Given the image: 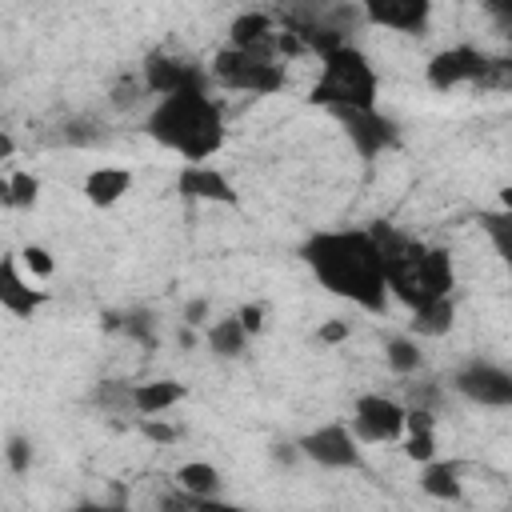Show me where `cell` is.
Wrapping results in <instances>:
<instances>
[{
  "label": "cell",
  "instance_id": "cell-1",
  "mask_svg": "<svg viewBox=\"0 0 512 512\" xmlns=\"http://www.w3.org/2000/svg\"><path fill=\"white\" fill-rule=\"evenodd\" d=\"M300 264L312 272V280L336 296L356 304L360 312L380 316L388 308V276H384V252L372 228H320L308 232L296 248Z\"/></svg>",
  "mask_w": 512,
  "mask_h": 512
},
{
  "label": "cell",
  "instance_id": "cell-2",
  "mask_svg": "<svg viewBox=\"0 0 512 512\" xmlns=\"http://www.w3.org/2000/svg\"><path fill=\"white\" fill-rule=\"evenodd\" d=\"M144 132L152 144L180 156L184 164H204L220 156L228 144L224 104L212 96V88H184L172 96H156L144 116Z\"/></svg>",
  "mask_w": 512,
  "mask_h": 512
},
{
  "label": "cell",
  "instance_id": "cell-3",
  "mask_svg": "<svg viewBox=\"0 0 512 512\" xmlns=\"http://www.w3.org/2000/svg\"><path fill=\"white\" fill-rule=\"evenodd\" d=\"M380 252H384V276H388V292L408 308H424L432 300L452 296L456 288V268L452 256L436 244H424L392 224H372Z\"/></svg>",
  "mask_w": 512,
  "mask_h": 512
},
{
  "label": "cell",
  "instance_id": "cell-4",
  "mask_svg": "<svg viewBox=\"0 0 512 512\" xmlns=\"http://www.w3.org/2000/svg\"><path fill=\"white\" fill-rule=\"evenodd\" d=\"M312 108H324L328 116L348 108H380V72L364 48L336 44L320 56V72L304 96Z\"/></svg>",
  "mask_w": 512,
  "mask_h": 512
},
{
  "label": "cell",
  "instance_id": "cell-5",
  "mask_svg": "<svg viewBox=\"0 0 512 512\" xmlns=\"http://www.w3.org/2000/svg\"><path fill=\"white\" fill-rule=\"evenodd\" d=\"M212 84L224 92H248V96H276L288 84V72L276 52H256V48H220L208 60Z\"/></svg>",
  "mask_w": 512,
  "mask_h": 512
},
{
  "label": "cell",
  "instance_id": "cell-6",
  "mask_svg": "<svg viewBox=\"0 0 512 512\" xmlns=\"http://www.w3.org/2000/svg\"><path fill=\"white\" fill-rule=\"evenodd\" d=\"M488 72H492V52H484L476 44H448V48L432 52L428 64H424V80L436 92H456V88L484 84Z\"/></svg>",
  "mask_w": 512,
  "mask_h": 512
},
{
  "label": "cell",
  "instance_id": "cell-7",
  "mask_svg": "<svg viewBox=\"0 0 512 512\" xmlns=\"http://www.w3.org/2000/svg\"><path fill=\"white\" fill-rule=\"evenodd\" d=\"M296 444H300L304 460L316 464V468H328V472H356V468H364L360 440H356V432H352L348 420L316 424L304 436H296Z\"/></svg>",
  "mask_w": 512,
  "mask_h": 512
},
{
  "label": "cell",
  "instance_id": "cell-8",
  "mask_svg": "<svg viewBox=\"0 0 512 512\" xmlns=\"http://www.w3.org/2000/svg\"><path fill=\"white\" fill-rule=\"evenodd\" d=\"M140 80H144V88H148L152 100L156 96L184 92V88H216L208 64H200L192 56H180V52H168V48H156V52L144 56Z\"/></svg>",
  "mask_w": 512,
  "mask_h": 512
},
{
  "label": "cell",
  "instance_id": "cell-9",
  "mask_svg": "<svg viewBox=\"0 0 512 512\" xmlns=\"http://www.w3.org/2000/svg\"><path fill=\"white\" fill-rule=\"evenodd\" d=\"M456 396H464L468 404H480V408H512V368L496 364V360H464L456 372H452V384H448Z\"/></svg>",
  "mask_w": 512,
  "mask_h": 512
},
{
  "label": "cell",
  "instance_id": "cell-10",
  "mask_svg": "<svg viewBox=\"0 0 512 512\" xmlns=\"http://www.w3.org/2000/svg\"><path fill=\"white\" fill-rule=\"evenodd\" d=\"M348 424L360 444H396L408 428V408L384 392H364L356 396Z\"/></svg>",
  "mask_w": 512,
  "mask_h": 512
},
{
  "label": "cell",
  "instance_id": "cell-11",
  "mask_svg": "<svg viewBox=\"0 0 512 512\" xmlns=\"http://www.w3.org/2000/svg\"><path fill=\"white\" fill-rule=\"evenodd\" d=\"M332 120L340 124V132L348 136L360 160H376L400 144V124L380 108H348V112H336Z\"/></svg>",
  "mask_w": 512,
  "mask_h": 512
},
{
  "label": "cell",
  "instance_id": "cell-12",
  "mask_svg": "<svg viewBox=\"0 0 512 512\" xmlns=\"http://www.w3.org/2000/svg\"><path fill=\"white\" fill-rule=\"evenodd\" d=\"M360 20L384 32L424 36L432 24V0H356Z\"/></svg>",
  "mask_w": 512,
  "mask_h": 512
},
{
  "label": "cell",
  "instance_id": "cell-13",
  "mask_svg": "<svg viewBox=\"0 0 512 512\" xmlns=\"http://www.w3.org/2000/svg\"><path fill=\"white\" fill-rule=\"evenodd\" d=\"M44 304H48V288H36V276L24 272V260L8 252V256L0 260V308H4L8 316L28 320V316H36Z\"/></svg>",
  "mask_w": 512,
  "mask_h": 512
},
{
  "label": "cell",
  "instance_id": "cell-14",
  "mask_svg": "<svg viewBox=\"0 0 512 512\" xmlns=\"http://www.w3.org/2000/svg\"><path fill=\"white\" fill-rule=\"evenodd\" d=\"M176 192L184 196V200H192V204H228V208H236L240 204V192H236V184L216 168V164H184L180 172H176Z\"/></svg>",
  "mask_w": 512,
  "mask_h": 512
},
{
  "label": "cell",
  "instance_id": "cell-15",
  "mask_svg": "<svg viewBox=\"0 0 512 512\" xmlns=\"http://www.w3.org/2000/svg\"><path fill=\"white\" fill-rule=\"evenodd\" d=\"M136 188V172L124 168V164H96L88 176H84V200L92 208H116L128 192Z\"/></svg>",
  "mask_w": 512,
  "mask_h": 512
},
{
  "label": "cell",
  "instance_id": "cell-16",
  "mask_svg": "<svg viewBox=\"0 0 512 512\" xmlns=\"http://www.w3.org/2000/svg\"><path fill=\"white\" fill-rule=\"evenodd\" d=\"M228 44L232 48H256V52H276L280 56V24L268 12H240L228 24Z\"/></svg>",
  "mask_w": 512,
  "mask_h": 512
},
{
  "label": "cell",
  "instance_id": "cell-17",
  "mask_svg": "<svg viewBox=\"0 0 512 512\" xmlns=\"http://www.w3.org/2000/svg\"><path fill=\"white\" fill-rule=\"evenodd\" d=\"M188 396V388L172 376H156V380H140L132 384V404H136V416H164L168 408H176L180 400Z\"/></svg>",
  "mask_w": 512,
  "mask_h": 512
},
{
  "label": "cell",
  "instance_id": "cell-18",
  "mask_svg": "<svg viewBox=\"0 0 512 512\" xmlns=\"http://www.w3.org/2000/svg\"><path fill=\"white\" fill-rule=\"evenodd\" d=\"M248 340H252V332L244 328L240 312H228V316H220V320H212V324L204 328V344H208V352L220 356V360H240V356L248 352Z\"/></svg>",
  "mask_w": 512,
  "mask_h": 512
},
{
  "label": "cell",
  "instance_id": "cell-19",
  "mask_svg": "<svg viewBox=\"0 0 512 512\" xmlns=\"http://www.w3.org/2000/svg\"><path fill=\"white\" fill-rule=\"evenodd\" d=\"M420 492L440 500V504H460L464 500V480H460V464L456 460H428L420 464Z\"/></svg>",
  "mask_w": 512,
  "mask_h": 512
},
{
  "label": "cell",
  "instance_id": "cell-20",
  "mask_svg": "<svg viewBox=\"0 0 512 512\" xmlns=\"http://www.w3.org/2000/svg\"><path fill=\"white\" fill-rule=\"evenodd\" d=\"M172 484L216 504V500H220V488H224V476H220V468H216L212 460H184V464L176 468Z\"/></svg>",
  "mask_w": 512,
  "mask_h": 512
},
{
  "label": "cell",
  "instance_id": "cell-21",
  "mask_svg": "<svg viewBox=\"0 0 512 512\" xmlns=\"http://www.w3.org/2000/svg\"><path fill=\"white\" fill-rule=\"evenodd\" d=\"M384 364H388L396 376H412V372H420L424 352H420L416 332H392V336L384 340Z\"/></svg>",
  "mask_w": 512,
  "mask_h": 512
},
{
  "label": "cell",
  "instance_id": "cell-22",
  "mask_svg": "<svg viewBox=\"0 0 512 512\" xmlns=\"http://www.w3.org/2000/svg\"><path fill=\"white\" fill-rule=\"evenodd\" d=\"M480 232L488 236V244H492V252L500 256V264L512 272V208H488V212H480Z\"/></svg>",
  "mask_w": 512,
  "mask_h": 512
},
{
  "label": "cell",
  "instance_id": "cell-23",
  "mask_svg": "<svg viewBox=\"0 0 512 512\" xmlns=\"http://www.w3.org/2000/svg\"><path fill=\"white\" fill-rule=\"evenodd\" d=\"M408 324H412V332H416V336H428V340H436V336H444V332L456 324V300H452V296H444V300H432V304L416 308Z\"/></svg>",
  "mask_w": 512,
  "mask_h": 512
},
{
  "label": "cell",
  "instance_id": "cell-24",
  "mask_svg": "<svg viewBox=\"0 0 512 512\" xmlns=\"http://www.w3.org/2000/svg\"><path fill=\"white\" fill-rule=\"evenodd\" d=\"M0 200L4 208H32L40 200V176L28 168H8L0 180Z\"/></svg>",
  "mask_w": 512,
  "mask_h": 512
},
{
  "label": "cell",
  "instance_id": "cell-25",
  "mask_svg": "<svg viewBox=\"0 0 512 512\" xmlns=\"http://www.w3.org/2000/svg\"><path fill=\"white\" fill-rule=\"evenodd\" d=\"M92 400H96V408H100V412H108V416H128V412L136 416L132 384H128V380H104V384H96Z\"/></svg>",
  "mask_w": 512,
  "mask_h": 512
},
{
  "label": "cell",
  "instance_id": "cell-26",
  "mask_svg": "<svg viewBox=\"0 0 512 512\" xmlns=\"http://www.w3.org/2000/svg\"><path fill=\"white\" fill-rule=\"evenodd\" d=\"M4 464L12 476H28L32 472V440L24 432H8L4 440Z\"/></svg>",
  "mask_w": 512,
  "mask_h": 512
},
{
  "label": "cell",
  "instance_id": "cell-27",
  "mask_svg": "<svg viewBox=\"0 0 512 512\" xmlns=\"http://www.w3.org/2000/svg\"><path fill=\"white\" fill-rule=\"evenodd\" d=\"M404 456L416 460V464L436 460V428H412V432H404Z\"/></svg>",
  "mask_w": 512,
  "mask_h": 512
},
{
  "label": "cell",
  "instance_id": "cell-28",
  "mask_svg": "<svg viewBox=\"0 0 512 512\" xmlns=\"http://www.w3.org/2000/svg\"><path fill=\"white\" fill-rule=\"evenodd\" d=\"M132 340H140L144 348H156V320H152V312L148 308H132V312H124V324H120Z\"/></svg>",
  "mask_w": 512,
  "mask_h": 512
},
{
  "label": "cell",
  "instance_id": "cell-29",
  "mask_svg": "<svg viewBox=\"0 0 512 512\" xmlns=\"http://www.w3.org/2000/svg\"><path fill=\"white\" fill-rule=\"evenodd\" d=\"M20 260H24V268H28L36 280H48V276L56 272V260H52V252H48V248H40V244H28V248L20 252Z\"/></svg>",
  "mask_w": 512,
  "mask_h": 512
},
{
  "label": "cell",
  "instance_id": "cell-30",
  "mask_svg": "<svg viewBox=\"0 0 512 512\" xmlns=\"http://www.w3.org/2000/svg\"><path fill=\"white\" fill-rule=\"evenodd\" d=\"M480 8L488 12L492 28H496L504 40H512V0H480Z\"/></svg>",
  "mask_w": 512,
  "mask_h": 512
},
{
  "label": "cell",
  "instance_id": "cell-31",
  "mask_svg": "<svg viewBox=\"0 0 512 512\" xmlns=\"http://www.w3.org/2000/svg\"><path fill=\"white\" fill-rule=\"evenodd\" d=\"M140 432H144L152 444H172V440L180 436L172 424H164V420H156V416H140Z\"/></svg>",
  "mask_w": 512,
  "mask_h": 512
},
{
  "label": "cell",
  "instance_id": "cell-32",
  "mask_svg": "<svg viewBox=\"0 0 512 512\" xmlns=\"http://www.w3.org/2000/svg\"><path fill=\"white\" fill-rule=\"evenodd\" d=\"M348 336H352V324H348V320H324L320 332H316L320 344H344Z\"/></svg>",
  "mask_w": 512,
  "mask_h": 512
},
{
  "label": "cell",
  "instance_id": "cell-33",
  "mask_svg": "<svg viewBox=\"0 0 512 512\" xmlns=\"http://www.w3.org/2000/svg\"><path fill=\"white\" fill-rule=\"evenodd\" d=\"M236 312H240V320H244V328H248L252 336L264 328V316H268V312H264V304H240Z\"/></svg>",
  "mask_w": 512,
  "mask_h": 512
},
{
  "label": "cell",
  "instance_id": "cell-34",
  "mask_svg": "<svg viewBox=\"0 0 512 512\" xmlns=\"http://www.w3.org/2000/svg\"><path fill=\"white\" fill-rule=\"evenodd\" d=\"M204 316H208V300H192L188 308H184V324H204Z\"/></svg>",
  "mask_w": 512,
  "mask_h": 512
},
{
  "label": "cell",
  "instance_id": "cell-35",
  "mask_svg": "<svg viewBox=\"0 0 512 512\" xmlns=\"http://www.w3.org/2000/svg\"><path fill=\"white\" fill-rule=\"evenodd\" d=\"M12 152H16V144H12V136L4 132V136H0V160L8 164V160H12Z\"/></svg>",
  "mask_w": 512,
  "mask_h": 512
},
{
  "label": "cell",
  "instance_id": "cell-36",
  "mask_svg": "<svg viewBox=\"0 0 512 512\" xmlns=\"http://www.w3.org/2000/svg\"><path fill=\"white\" fill-rule=\"evenodd\" d=\"M500 204H504V208H512V188H504V192H500Z\"/></svg>",
  "mask_w": 512,
  "mask_h": 512
}]
</instances>
